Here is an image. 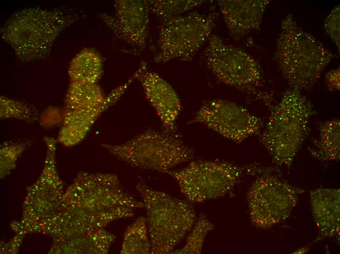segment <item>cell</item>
<instances>
[{"mask_svg": "<svg viewBox=\"0 0 340 254\" xmlns=\"http://www.w3.org/2000/svg\"><path fill=\"white\" fill-rule=\"evenodd\" d=\"M60 207L100 229L114 220L132 217L134 210L144 205L123 189L115 174L80 171L64 193Z\"/></svg>", "mask_w": 340, "mask_h": 254, "instance_id": "cell-1", "label": "cell"}, {"mask_svg": "<svg viewBox=\"0 0 340 254\" xmlns=\"http://www.w3.org/2000/svg\"><path fill=\"white\" fill-rule=\"evenodd\" d=\"M77 18L69 8L30 7L14 13L0 32L21 62H34L48 55L60 34Z\"/></svg>", "mask_w": 340, "mask_h": 254, "instance_id": "cell-2", "label": "cell"}, {"mask_svg": "<svg viewBox=\"0 0 340 254\" xmlns=\"http://www.w3.org/2000/svg\"><path fill=\"white\" fill-rule=\"evenodd\" d=\"M259 142L277 166L290 169L295 156L310 133L314 106L301 91L290 87L270 108Z\"/></svg>", "mask_w": 340, "mask_h": 254, "instance_id": "cell-3", "label": "cell"}, {"mask_svg": "<svg viewBox=\"0 0 340 254\" xmlns=\"http://www.w3.org/2000/svg\"><path fill=\"white\" fill-rule=\"evenodd\" d=\"M333 58L321 42L298 25L292 14L283 19L275 58L290 87L311 89Z\"/></svg>", "mask_w": 340, "mask_h": 254, "instance_id": "cell-4", "label": "cell"}, {"mask_svg": "<svg viewBox=\"0 0 340 254\" xmlns=\"http://www.w3.org/2000/svg\"><path fill=\"white\" fill-rule=\"evenodd\" d=\"M136 190L143 199L150 242V254H171L196 220L189 202L153 189L141 179Z\"/></svg>", "mask_w": 340, "mask_h": 254, "instance_id": "cell-5", "label": "cell"}, {"mask_svg": "<svg viewBox=\"0 0 340 254\" xmlns=\"http://www.w3.org/2000/svg\"><path fill=\"white\" fill-rule=\"evenodd\" d=\"M101 145L129 165L163 173L194 156L193 149L181 137L153 129L146 130L123 143Z\"/></svg>", "mask_w": 340, "mask_h": 254, "instance_id": "cell-6", "label": "cell"}, {"mask_svg": "<svg viewBox=\"0 0 340 254\" xmlns=\"http://www.w3.org/2000/svg\"><path fill=\"white\" fill-rule=\"evenodd\" d=\"M263 169L256 165L240 166L222 160H197L181 169L164 173L173 178L191 203L223 197L234 189L244 172L261 173Z\"/></svg>", "mask_w": 340, "mask_h": 254, "instance_id": "cell-7", "label": "cell"}, {"mask_svg": "<svg viewBox=\"0 0 340 254\" xmlns=\"http://www.w3.org/2000/svg\"><path fill=\"white\" fill-rule=\"evenodd\" d=\"M203 52L204 62L216 79L241 91L256 96L270 107V97L260 89L264 79L260 65L240 48L226 43L212 34Z\"/></svg>", "mask_w": 340, "mask_h": 254, "instance_id": "cell-8", "label": "cell"}, {"mask_svg": "<svg viewBox=\"0 0 340 254\" xmlns=\"http://www.w3.org/2000/svg\"><path fill=\"white\" fill-rule=\"evenodd\" d=\"M218 17L215 11H193L161 20L154 62L165 64L173 60H192L212 35Z\"/></svg>", "mask_w": 340, "mask_h": 254, "instance_id": "cell-9", "label": "cell"}, {"mask_svg": "<svg viewBox=\"0 0 340 254\" xmlns=\"http://www.w3.org/2000/svg\"><path fill=\"white\" fill-rule=\"evenodd\" d=\"M43 139L47 148L44 167L39 178L28 189L21 219L10 225L16 233L27 234L31 228L54 215L61 204L64 193L56 167L57 140L48 136Z\"/></svg>", "mask_w": 340, "mask_h": 254, "instance_id": "cell-10", "label": "cell"}, {"mask_svg": "<svg viewBox=\"0 0 340 254\" xmlns=\"http://www.w3.org/2000/svg\"><path fill=\"white\" fill-rule=\"evenodd\" d=\"M263 173L250 186L247 195L250 217L257 228L268 229L287 218L303 192L271 172Z\"/></svg>", "mask_w": 340, "mask_h": 254, "instance_id": "cell-11", "label": "cell"}, {"mask_svg": "<svg viewBox=\"0 0 340 254\" xmlns=\"http://www.w3.org/2000/svg\"><path fill=\"white\" fill-rule=\"evenodd\" d=\"M191 122L202 124L238 144L250 137L259 135L264 126L263 120L245 107L219 99L202 104Z\"/></svg>", "mask_w": 340, "mask_h": 254, "instance_id": "cell-12", "label": "cell"}, {"mask_svg": "<svg viewBox=\"0 0 340 254\" xmlns=\"http://www.w3.org/2000/svg\"><path fill=\"white\" fill-rule=\"evenodd\" d=\"M114 7V15L101 13V19L117 37L136 50H144L149 32L148 0H115Z\"/></svg>", "mask_w": 340, "mask_h": 254, "instance_id": "cell-13", "label": "cell"}, {"mask_svg": "<svg viewBox=\"0 0 340 254\" xmlns=\"http://www.w3.org/2000/svg\"><path fill=\"white\" fill-rule=\"evenodd\" d=\"M137 79L145 96L155 110L164 131L181 137L176 121L182 109L180 99L174 88L158 73L149 70L143 62L138 68Z\"/></svg>", "mask_w": 340, "mask_h": 254, "instance_id": "cell-14", "label": "cell"}, {"mask_svg": "<svg viewBox=\"0 0 340 254\" xmlns=\"http://www.w3.org/2000/svg\"><path fill=\"white\" fill-rule=\"evenodd\" d=\"M130 86L128 82L113 89L100 106L90 109L64 108L62 126L57 142L67 147L74 146L86 137L94 123L109 107L120 99Z\"/></svg>", "mask_w": 340, "mask_h": 254, "instance_id": "cell-15", "label": "cell"}, {"mask_svg": "<svg viewBox=\"0 0 340 254\" xmlns=\"http://www.w3.org/2000/svg\"><path fill=\"white\" fill-rule=\"evenodd\" d=\"M217 5L230 35L238 40L260 29L268 0H220Z\"/></svg>", "mask_w": 340, "mask_h": 254, "instance_id": "cell-16", "label": "cell"}, {"mask_svg": "<svg viewBox=\"0 0 340 254\" xmlns=\"http://www.w3.org/2000/svg\"><path fill=\"white\" fill-rule=\"evenodd\" d=\"M339 189L318 188L310 192L311 206L319 239L337 236L340 233Z\"/></svg>", "mask_w": 340, "mask_h": 254, "instance_id": "cell-17", "label": "cell"}, {"mask_svg": "<svg viewBox=\"0 0 340 254\" xmlns=\"http://www.w3.org/2000/svg\"><path fill=\"white\" fill-rule=\"evenodd\" d=\"M116 236L104 228L65 239H53L49 254H105Z\"/></svg>", "mask_w": 340, "mask_h": 254, "instance_id": "cell-18", "label": "cell"}, {"mask_svg": "<svg viewBox=\"0 0 340 254\" xmlns=\"http://www.w3.org/2000/svg\"><path fill=\"white\" fill-rule=\"evenodd\" d=\"M319 136L312 141L309 151L322 162L338 161L340 156V121L333 118L322 121L318 127Z\"/></svg>", "mask_w": 340, "mask_h": 254, "instance_id": "cell-19", "label": "cell"}, {"mask_svg": "<svg viewBox=\"0 0 340 254\" xmlns=\"http://www.w3.org/2000/svg\"><path fill=\"white\" fill-rule=\"evenodd\" d=\"M103 68L100 54L93 49L86 48L71 60L68 75L72 82L97 83L102 75Z\"/></svg>", "mask_w": 340, "mask_h": 254, "instance_id": "cell-20", "label": "cell"}, {"mask_svg": "<svg viewBox=\"0 0 340 254\" xmlns=\"http://www.w3.org/2000/svg\"><path fill=\"white\" fill-rule=\"evenodd\" d=\"M105 96L97 83L72 82L69 85L64 100V107L90 109L101 106Z\"/></svg>", "mask_w": 340, "mask_h": 254, "instance_id": "cell-21", "label": "cell"}, {"mask_svg": "<svg viewBox=\"0 0 340 254\" xmlns=\"http://www.w3.org/2000/svg\"><path fill=\"white\" fill-rule=\"evenodd\" d=\"M120 254H150V242L146 218L140 216L126 229L123 236Z\"/></svg>", "mask_w": 340, "mask_h": 254, "instance_id": "cell-22", "label": "cell"}, {"mask_svg": "<svg viewBox=\"0 0 340 254\" xmlns=\"http://www.w3.org/2000/svg\"><path fill=\"white\" fill-rule=\"evenodd\" d=\"M214 228L207 216L201 214L196 218L189 233L186 243L181 249L173 250L171 254H200L202 253L205 238Z\"/></svg>", "mask_w": 340, "mask_h": 254, "instance_id": "cell-23", "label": "cell"}, {"mask_svg": "<svg viewBox=\"0 0 340 254\" xmlns=\"http://www.w3.org/2000/svg\"><path fill=\"white\" fill-rule=\"evenodd\" d=\"M205 0H148L150 12L161 20L180 16L200 6Z\"/></svg>", "mask_w": 340, "mask_h": 254, "instance_id": "cell-24", "label": "cell"}, {"mask_svg": "<svg viewBox=\"0 0 340 254\" xmlns=\"http://www.w3.org/2000/svg\"><path fill=\"white\" fill-rule=\"evenodd\" d=\"M0 118L15 119L32 123L39 118L38 110L32 105L5 97H0Z\"/></svg>", "mask_w": 340, "mask_h": 254, "instance_id": "cell-25", "label": "cell"}, {"mask_svg": "<svg viewBox=\"0 0 340 254\" xmlns=\"http://www.w3.org/2000/svg\"><path fill=\"white\" fill-rule=\"evenodd\" d=\"M32 144L29 140L8 141L0 147V175L1 178L7 176L15 168L21 155Z\"/></svg>", "mask_w": 340, "mask_h": 254, "instance_id": "cell-26", "label": "cell"}, {"mask_svg": "<svg viewBox=\"0 0 340 254\" xmlns=\"http://www.w3.org/2000/svg\"><path fill=\"white\" fill-rule=\"evenodd\" d=\"M340 5L335 7L327 16L324 23L326 32L340 50Z\"/></svg>", "mask_w": 340, "mask_h": 254, "instance_id": "cell-27", "label": "cell"}, {"mask_svg": "<svg viewBox=\"0 0 340 254\" xmlns=\"http://www.w3.org/2000/svg\"><path fill=\"white\" fill-rule=\"evenodd\" d=\"M64 110L56 107L46 108L39 119L41 126L44 128H49L63 122Z\"/></svg>", "mask_w": 340, "mask_h": 254, "instance_id": "cell-28", "label": "cell"}, {"mask_svg": "<svg viewBox=\"0 0 340 254\" xmlns=\"http://www.w3.org/2000/svg\"><path fill=\"white\" fill-rule=\"evenodd\" d=\"M340 66L329 71L325 76V81L328 89L332 92L339 91L340 88Z\"/></svg>", "mask_w": 340, "mask_h": 254, "instance_id": "cell-29", "label": "cell"}, {"mask_svg": "<svg viewBox=\"0 0 340 254\" xmlns=\"http://www.w3.org/2000/svg\"><path fill=\"white\" fill-rule=\"evenodd\" d=\"M24 234L18 233L8 244H4L0 247L1 254H16L18 251L22 242Z\"/></svg>", "mask_w": 340, "mask_h": 254, "instance_id": "cell-30", "label": "cell"}]
</instances>
